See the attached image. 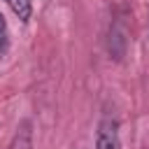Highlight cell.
<instances>
[{"label": "cell", "instance_id": "cell-1", "mask_svg": "<svg viewBox=\"0 0 149 149\" xmlns=\"http://www.w3.org/2000/svg\"><path fill=\"white\" fill-rule=\"evenodd\" d=\"M95 149H121L119 142V123L114 116H105L98 126V137H95Z\"/></svg>", "mask_w": 149, "mask_h": 149}, {"label": "cell", "instance_id": "cell-2", "mask_svg": "<svg viewBox=\"0 0 149 149\" xmlns=\"http://www.w3.org/2000/svg\"><path fill=\"white\" fill-rule=\"evenodd\" d=\"M9 149H33V130H30V121H23L16 128V135L9 144Z\"/></svg>", "mask_w": 149, "mask_h": 149}, {"label": "cell", "instance_id": "cell-3", "mask_svg": "<svg viewBox=\"0 0 149 149\" xmlns=\"http://www.w3.org/2000/svg\"><path fill=\"white\" fill-rule=\"evenodd\" d=\"M9 5V9L21 19V21H28L30 19V0H5Z\"/></svg>", "mask_w": 149, "mask_h": 149}, {"label": "cell", "instance_id": "cell-4", "mask_svg": "<svg viewBox=\"0 0 149 149\" xmlns=\"http://www.w3.org/2000/svg\"><path fill=\"white\" fill-rule=\"evenodd\" d=\"M7 23H5V19H2V14H0V54L7 49Z\"/></svg>", "mask_w": 149, "mask_h": 149}]
</instances>
